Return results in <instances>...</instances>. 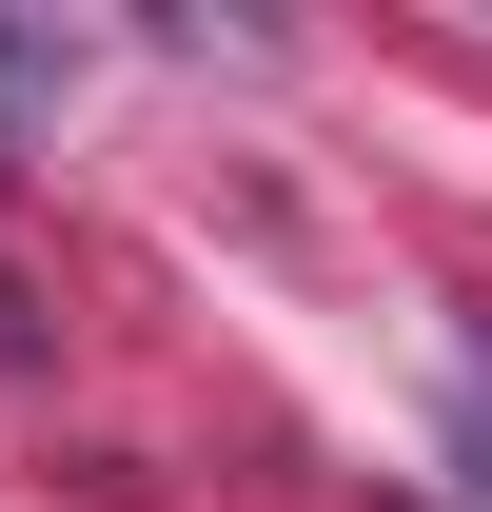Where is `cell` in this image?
<instances>
[{"mask_svg":"<svg viewBox=\"0 0 492 512\" xmlns=\"http://www.w3.org/2000/svg\"><path fill=\"white\" fill-rule=\"evenodd\" d=\"M0 375H40V296H20V276H0Z\"/></svg>","mask_w":492,"mask_h":512,"instance_id":"cell-1","label":"cell"}]
</instances>
